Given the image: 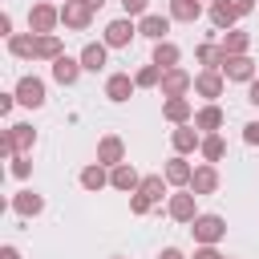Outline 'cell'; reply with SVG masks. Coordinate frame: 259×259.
<instances>
[{
    "label": "cell",
    "instance_id": "33",
    "mask_svg": "<svg viewBox=\"0 0 259 259\" xmlns=\"http://www.w3.org/2000/svg\"><path fill=\"white\" fill-rule=\"evenodd\" d=\"M162 73H166V69H158V65L150 61V65H142V69L134 73V81H138V89H158V85H162Z\"/></svg>",
    "mask_w": 259,
    "mask_h": 259
},
{
    "label": "cell",
    "instance_id": "5",
    "mask_svg": "<svg viewBox=\"0 0 259 259\" xmlns=\"http://www.w3.org/2000/svg\"><path fill=\"white\" fill-rule=\"evenodd\" d=\"M223 77H227V81H243V85L255 81V77H259L255 57H251V53H235V57L227 53V61H223Z\"/></svg>",
    "mask_w": 259,
    "mask_h": 259
},
{
    "label": "cell",
    "instance_id": "1",
    "mask_svg": "<svg viewBox=\"0 0 259 259\" xmlns=\"http://www.w3.org/2000/svg\"><path fill=\"white\" fill-rule=\"evenodd\" d=\"M36 146V130L28 121H12L4 134H0V154L4 158H16V154H32Z\"/></svg>",
    "mask_w": 259,
    "mask_h": 259
},
{
    "label": "cell",
    "instance_id": "25",
    "mask_svg": "<svg viewBox=\"0 0 259 259\" xmlns=\"http://www.w3.org/2000/svg\"><path fill=\"white\" fill-rule=\"evenodd\" d=\"M194 61H198L202 69H223V61H227V49H223L219 40H202V45L194 49Z\"/></svg>",
    "mask_w": 259,
    "mask_h": 259
},
{
    "label": "cell",
    "instance_id": "48",
    "mask_svg": "<svg viewBox=\"0 0 259 259\" xmlns=\"http://www.w3.org/2000/svg\"><path fill=\"white\" fill-rule=\"evenodd\" d=\"M227 259H231V255H227Z\"/></svg>",
    "mask_w": 259,
    "mask_h": 259
},
{
    "label": "cell",
    "instance_id": "47",
    "mask_svg": "<svg viewBox=\"0 0 259 259\" xmlns=\"http://www.w3.org/2000/svg\"><path fill=\"white\" fill-rule=\"evenodd\" d=\"M202 4H210V0H202Z\"/></svg>",
    "mask_w": 259,
    "mask_h": 259
},
{
    "label": "cell",
    "instance_id": "11",
    "mask_svg": "<svg viewBox=\"0 0 259 259\" xmlns=\"http://www.w3.org/2000/svg\"><path fill=\"white\" fill-rule=\"evenodd\" d=\"M170 146H174V154H194V150L202 146V130H198L194 121L174 125V130H170Z\"/></svg>",
    "mask_w": 259,
    "mask_h": 259
},
{
    "label": "cell",
    "instance_id": "27",
    "mask_svg": "<svg viewBox=\"0 0 259 259\" xmlns=\"http://www.w3.org/2000/svg\"><path fill=\"white\" fill-rule=\"evenodd\" d=\"M158 69H178V61H182V49L174 45V40H154V57H150Z\"/></svg>",
    "mask_w": 259,
    "mask_h": 259
},
{
    "label": "cell",
    "instance_id": "12",
    "mask_svg": "<svg viewBox=\"0 0 259 259\" xmlns=\"http://www.w3.org/2000/svg\"><path fill=\"white\" fill-rule=\"evenodd\" d=\"M49 73H53V81H57V85H65V89H69V85H77V77H81L85 69H81V57L61 53V57L53 61V69H49Z\"/></svg>",
    "mask_w": 259,
    "mask_h": 259
},
{
    "label": "cell",
    "instance_id": "31",
    "mask_svg": "<svg viewBox=\"0 0 259 259\" xmlns=\"http://www.w3.org/2000/svg\"><path fill=\"white\" fill-rule=\"evenodd\" d=\"M219 45H223L231 57H235V53H251V32H247V28H227Z\"/></svg>",
    "mask_w": 259,
    "mask_h": 259
},
{
    "label": "cell",
    "instance_id": "16",
    "mask_svg": "<svg viewBox=\"0 0 259 259\" xmlns=\"http://www.w3.org/2000/svg\"><path fill=\"white\" fill-rule=\"evenodd\" d=\"M162 117L170 125H186V121H194V101L190 97H166L162 101Z\"/></svg>",
    "mask_w": 259,
    "mask_h": 259
},
{
    "label": "cell",
    "instance_id": "8",
    "mask_svg": "<svg viewBox=\"0 0 259 259\" xmlns=\"http://www.w3.org/2000/svg\"><path fill=\"white\" fill-rule=\"evenodd\" d=\"M190 235H194V243H219L227 235V219L223 214H198L190 223Z\"/></svg>",
    "mask_w": 259,
    "mask_h": 259
},
{
    "label": "cell",
    "instance_id": "14",
    "mask_svg": "<svg viewBox=\"0 0 259 259\" xmlns=\"http://www.w3.org/2000/svg\"><path fill=\"white\" fill-rule=\"evenodd\" d=\"M97 162L109 166V170H113L117 162H125V142H121L117 134H101V138H97Z\"/></svg>",
    "mask_w": 259,
    "mask_h": 259
},
{
    "label": "cell",
    "instance_id": "42",
    "mask_svg": "<svg viewBox=\"0 0 259 259\" xmlns=\"http://www.w3.org/2000/svg\"><path fill=\"white\" fill-rule=\"evenodd\" d=\"M0 36H4V40L12 36V16H8V12H0Z\"/></svg>",
    "mask_w": 259,
    "mask_h": 259
},
{
    "label": "cell",
    "instance_id": "36",
    "mask_svg": "<svg viewBox=\"0 0 259 259\" xmlns=\"http://www.w3.org/2000/svg\"><path fill=\"white\" fill-rule=\"evenodd\" d=\"M190 259H227V255L219 251V243H194V255Z\"/></svg>",
    "mask_w": 259,
    "mask_h": 259
},
{
    "label": "cell",
    "instance_id": "17",
    "mask_svg": "<svg viewBox=\"0 0 259 259\" xmlns=\"http://www.w3.org/2000/svg\"><path fill=\"white\" fill-rule=\"evenodd\" d=\"M223 121H227V113H223V105H219V101H206V105H198V109H194V125H198L202 134H219V130H223Z\"/></svg>",
    "mask_w": 259,
    "mask_h": 259
},
{
    "label": "cell",
    "instance_id": "7",
    "mask_svg": "<svg viewBox=\"0 0 259 259\" xmlns=\"http://www.w3.org/2000/svg\"><path fill=\"white\" fill-rule=\"evenodd\" d=\"M12 93H16V101H20L24 109H40V105H45V81H40L36 73H24Z\"/></svg>",
    "mask_w": 259,
    "mask_h": 259
},
{
    "label": "cell",
    "instance_id": "22",
    "mask_svg": "<svg viewBox=\"0 0 259 259\" xmlns=\"http://www.w3.org/2000/svg\"><path fill=\"white\" fill-rule=\"evenodd\" d=\"M162 174H166V182H170V186H190V174H194V166L186 162V154H174V158H166Z\"/></svg>",
    "mask_w": 259,
    "mask_h": 259
},
{
    "label": "cell",
    "instance_id": "24",
    "mask_svg": "<svg viewBox=\"0 0 259 259\" xmlns=\"http://www.w3.org/2000/svg\"><path fill=\"white\" fill-rule=\"evenodd\" d=\"M166 16L178 24H194L202 16V0H166Z\"/></svg>",
    "mask_w": 259,
    "mask_h": 259
},
{
    "label": "cell",
    "instance_id": "15",
    "mask_svg": "<svg viewBox=\"0 0 259 259\" xmlns=\"http://www.w3.org/2000/svg\"><path fill=\"white\" fill-rule=\"evenodd\" d=\"M170 16H158V12H146V16H138V36H146V40H170L166 32H170Z\"/></svg>",
    "mask_w": 259,
    "mask_h": 259
},
{
    "label": "cell",
    "instance_id": "44",
    "mask_svg": "<svg viewBox=\"0 0 259 259\" xmlns=\"http://www.w3.org/2000/svg\"><path fill=\"white\" fill-rule=\"evenodd\" d=\"M0 259H20V251H16L12 243H4V247H0Z\"/></svg>",
    "mask_w": 259,
    "mask_h": 259
},
{
    "label": "cell",
    "instance_id": "29",
    "mask_svg": "<svg viewBox=\"0 0 259 259\" xmlns=\"http://www.w3.org/2000/svg\"><path fill=\"white\" fill-rule=\"evenodd\" d=\"M206 12H210V24L214 28H235V20H239V12L231 8V0H210Z\"/></svg>",
    "mask_w": 259,
    "mask_h": 259
},
{
    "label": "cell",
    "instance_id": "38",
    "mask_svg": "<svg viewBox=\"0 0 259 259\" xmlns=\"http://www.w3.org/2000/svg\"><path fill=\"white\" fill-rule=\"evenodd\" d=\"M243 142L247 146H259V121H247L243 125Z\"/></svg>",
    "mask_w": 259,
    "mask_h": 259
},
{
    "label": "cell",
    "instance_id": "19",
    "mask_svg": "<svg viewBox=\"0 0 259 259\" xmlns=\"http://www.w3.org/2000/svg\"><path fill=\"white\" fill-rule=\"evenodd\" d=\"M77 57H81V69H85V73H101L105 61H109V45H105V40H89Z\"/></svg>",
    "mask_w": 259,
    "mask_h": 259
},
{
    "label": "cell",
    "instance_id": "23",
    "mask_svg": "<svg viewBox=\"0 0 259 259\" xmlns=\"http://www.w3.org/2000/svg\"><path fill=\"white\" fill-rule=\"evenodd\" d=\"M77 182H81L89 194H97V190H105V186H109V166H101V162L93 158V162H89V166L77 174Z\"/></svg>",
    "mask_w": 259,
    "mask_h": 259
},
{
    "label": "cell",
    "instance_id": "26",
    "mask_svg": "<svg viewBox=\"0 0 259 259\" xmlns=\"http://www.w3.org/2000/svg\"><path fill=\"white\" fill-rule=\"evenodd\" d=\"M8 53L16 61H32L36 57V32H12L8 36Z\"/></svg>",
    "mask_w": 259,
    "mask_h": 259
},
{
    "label": "cell",
    "instance_id": "20",
    "mask_svg": "<svg viewBox=\"0 0 259 259\" xmlns=\"http://www.w3.org/2000/svg\"><path fill=\"white\" fill-rule=\"evenodd\" d=\"M109 186H113V190H121V194H134V190L142 186V174H138L130 162H117V166L109 170Z\"/></svg>",
    "mask_w": 259,
    "mask_h": 259
},
{
    "label": "cell",
    "instance_id": "35",
    "mask_svg": "<svg viewBox=\"0 0 259 259\" xmlns=\"http://www.w3.org/2000/svg\"><path fill=\"white\" fill-rule=\"evenodd\" d=\"M150 210H154V202H150L142 190H134V194H130V214H150Z\"/></svg>",
    "mask_w": 259,
    "mask_h": 259
},
{
    "label": "cell",
    "instance_id": "9",
    "mask_svg": "<svg viewBox=\"0 0 259 259\" xmlns=\"http://www.w3.org/2000/svg\"><path fill=\"white\" fill-rule=\"evenodd\" d=\"M61 24L73 28V32H85V28L93 24V8H89L85 0H65V4H61Z\"/></svg>",
    "mask_w": 259,
    "mask_h": 259
},
{
    "label": "cell",
    "instance_id": "41",
    "mask_svg": "<svg viewBox=\"0 0 259 259\" xmlns=\"http://www.w3.org/2000/svg\"><path fill=\"white\" fill-rule=\"evenodd\" d=\"M247 101L259 109V77H255V81H247Z\"/></svg>",
    "mask_w": 259,
    "mask_h": 259
},
{
    "label": "cell",
    "instance_id": "6",
    "mask_svg": "<svg viewBox=\"0 0 259 259\" xmlns=\"http://www.w3.org/2000/svg\"><path fill=\"white\" fill-rule=\"evenodd\" d=\"M223 89H227L223 69H198V73H194V93H198L202 101H219Z\"/></svg>",
    "mask_w": 259,
    "mask_h": 259
},
{
    "label": "cell",
    "instance_id": "45",
    "mask_svg": "<svg viewBox=\"0 0 259 259\" xmlns=\"http://www.w3.org/2000/svg\"><path fill=\"white\" fill-rule=\"evenodd\" d=\"M85 4H89V8H93V12H97V8H101V4H105V0H85Z\"/></svg>",
    "mask_w": 259,
    "mask_h": 259
},
{
    "label": "cell",
    "instance_id": "13",
    "mask_svg": "<svg viewBox=\"0 0 259 259\" xmlns=\"http://www.w3.org/2000/svg\"><path fill=\"white\" fill-rule=\"evenodd\" d=\"M134 89H138V81H134L130 73H109V77H105V97H109L113 105H125V101L134 97Z\"/></svg>",
    "mask_w": 259,
    "mask_h": 259
},
{
    "label": "cell",
    "instance_id": "39",
    "mask_svg": "<svg viewBox=\"0 0 259 259\" xmlns=\"http://www.w3.org/2000/svg\"><path fill=\"white\" fill-rule=\"evenodd\" d=\"M16 105H20V101H16V93H0V113H4V117H8Z\"/></svg>",
    "mask_w": 259,
    "mask_h": 259
},
{
    "label": "cell",
    "instance_id": "30",
    "mask_svg": "<svg viewBox=\"0 0 259 259\" xmlns=\"http://www.w3.org/2000/svg\"><path fill=\"white\" fill-rule=\"evenodd\" d=\"M61 53H65V45H61L57 32H40V36H36V61H49V65H53Z\"/></svg>",
    "mask_w": 259,
    "mask_h": 259
},
{
    "label": "cell",
    "instance_id": "34",
    "mask_svg": "<svg viewBox=\"0 0 259 259\" xmlns=\"http://www.w3.org/2000/svg\"><path fill=\"white\" fill-rule=\"evenodd\" d=\"M8 162H12V166H8V170H12V178H20V182H24V178L32 174V158H28V154H16V158H8Z\"/></svg>",
    "mask_w": 259,
    "mask_h": 259
},
{
    "label": "cell",
    "instance_id": "4",
    "mask_svg": "<svg viewBox=\"0 0 259 259\" xmlns=\"http://www.w3.org/2000/svg\"><path fill=\"white\" fill-rule=\"evenodd\" d=\"M134 36H138V20H134V16H117V20L105 24V36H101V40H105L109 49H130Z\"/></svg>",
    "mask_w": 259,
    "mask_h": 259
},
{
    "label": "cell",
    "instance_id": "43",
    "mask_svg": "<svg viewBox=\"0 0 259 259\" xmlns=\"http://www.w3.org/2000/svg\"><path fill=\"white\" fill-rule=\"evenodd\" d=\"M158 259H186V255H182L178 247H162V251H158Z\"/></svg>",
    "mask_w": 259,
    "mask_h": 259
},
{
    "label": "cell",
    "instance_id": "37",
    "mask_svg": "<svg viewBox=\"0 0 259 259\" xmlns=\"http://www.w3.org/2000/svg\"><path fill=\"white\" fill-rule=\"evenodd\" d=\"M121 8H125V16H134V20H138V16H146V12H150V0H121Z\"/></svg>",
    "mask_w": 259,
    "mask_h": 259
},
{
    "label": "cell",
    "instance_id": "3",
    "mask_svg": "<svg viewBox=\"0 0 259 259\" xmlns=\"http://www.w3.org/2000/svg\"><path fill=\"white\" fill-rule=\"evenodd\" d=\"M57 24H61V8L57 4H49V0H36L32 8H28V32H57Z\"/></svg>",
    "mask_w": 259,
    "mask_h": 259
},
{
    "label": "cell",
    "instance_id": "40",
    "mask_svg": "<svg viewBox=\"0 0 259 259\" xmlns=\"http://www.w3.org/2000/svg\"><path fill=\"white\" fill-rule=\"evenodd\" d=\"M231 8H235L239 16H251V12H255V0H231Z\"/></svg>",
    "mask_w": 259,
    "mask_h": 259
},
{
    "label": "cell",
    "instance_id": "28",
    "mask_svg": "<svg viewBox=\"0 0 259 259\" xmlns=\"http://www.w3.org/2000/svg\"><path fill=\"white\" fill-rule=\"evenodd\" d=\"M154 206L162 202V198H170V182H166V174H142V186H138Z\"/></svg>",
    "mask_w": 259,
    "mask_h": 259
},
{
    "label": "cell",
    "instance_id": "32",
    "mask_svg": "<svg viewBox=\"0 0 259 259\" xmlns=\"http://www.w3.org/2000/svg\"><path fill=\"white\" fill-rule=\"evenodd\" d=\"M198 154H202V162H223V158H227V142H223V134H202Z\"/></svg>",
    "mask_w": 259,
    "mask_h": 259
},
{
    "label": "cell",
    "instance_id": "10",
    "mask_svg": "<svg viewBox=\"0 0 259 259\" xmlns=\"http://www.w3.org/2000/svg\"><path fill=\"white\" fill-rule=\"evenodd\" d=\"M158 89H162V97H186V93H194V73H186L182 65L178 69H166Z\"/></svg>",
    "mask_w": 259,
    "mask_h": 259
},
{
    "label": "cell",
    "instance_id": "2",
    "mask_svg": "<svg viewBox=\"0 0 259 259\" xmlns=\"http://www.w3.org/2000/svg\"><path fill=\"white\" fill-rule=\"evenodd\" d=\"M166 214H170L174 223H186V227H190V223L198 219V194H194L190 186H178V190L166 198Z\"/></svg>",
    "mask_w": 259,
    "mask_h": 259
},
{
    "label": "cell",
    "instance_id": "21",
    "mask_svg": "<svg viewBox=\"0 0 259 259\" xmlns=\"http://www.w3.org/2000/svg\"><path fill=\"white\" fill-rule=\"evenodd\" d=\"M8 206H12L20 219H36V214L45 210V194H36V190H16Z\"/></svg>",
    "mask_w": 259,
    "mask_h": 259
},
{
    "label": "cell",
    "instance_id": "46",
    "mask_svg": "<svg viewBox=\"0 0 259 259\" xmlns=\"http://www.w3.org/2000/svg\"><path fill=\"white\" fill-rule=\"evenodd\" d=\"M109 259H125V255H109Z\"/></svg>",
    "mask_w": 259,
    "mask_h": 259
},
{
    "label": "cell",
    "instance_id": "18",
    "mask_svg": "<svg viewBox=\"0 0 259 259\" xmlns=\"http://www.w3.org/2000/svg\"><path fill=\"white\" fill-rule=\"evenodd\" d=\"M190 190L202 198V194H214L219 190V166L214 162H202V166H194V174H190Z\"/></svg>",
    "mask_w": 259,
    "mask_h": 259
}]
</instances>
